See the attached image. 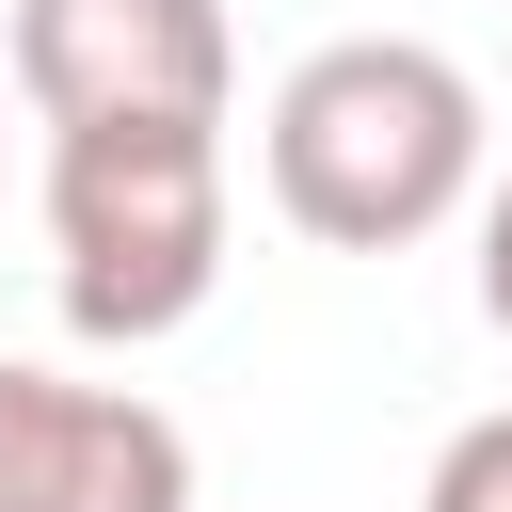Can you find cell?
<instances>
[{
    "label": "cell",
    "mask_w": 512,
    "mask_h": 512,
    "mask_svg": "<svg viewBox=\"0 0 512 512\" xmlns=\"http://www.w3.org/2000/svg\"><path fill=\"white\" fill-rule=\"evenodd\" d=\"M0 48L48 128H224L240 96L224 0H16Z\"/></svg>",
    "instance_id": "3"
},
{
    "label": "cell",
    "mask_w": 512,
    "mask_h": 512,
    "mask_svg": "<svg viewBox=\"0 0 512 512\" xmlns=\"http://www.w3.org/2000/svg\"><path fill=\"white\" fill-rule=\"evenodd\" d=\"M0 512H192V432L128 384L0 368Z\"/></svg>",
    "instance_id": "4"
},
{
    "label": "cell",
    "mask_w": 512,
    "mask_h": 512,
    "mask_svg": "<svg viewBox=\"0 0 512 512\" xmlns=\"http://www.w3.org/2000/svg\"><path fill=\"white\" fill-rule=\"evenodd\" d=\"M416 512H512V400H496V416H464V432L432 448Z\"/></svg>",
    "instance_id": "5"
},
{
    "label": "cell",
    "mask_w": 512,
    "mask_h": 512,
    "mask_svg": "<svg viewBox=\"0 0 512 512\" xmlns=\"http://www.w3.org/2000/svg\"><path fill=\"white\" fill-rule=\"evenodd\" d=\"M48 288L96 352L176 336L224 288V128H48Z\"/></svg>",
    "instance_id": "2"
},
{
    "label": "cell",
    "mask_w": 512,
    "mask_h": 512,
    "mask_svg": "<svg viewBox=\"0 0 512 512\" xmlns=\"http://www.w3.org/2000/svg\"><path fill=\"white\" fill-rule=\"evenodd\" d=\"M480 320H496V336H512V176H496V192H480Z\"/></svg>",
    "instance_id": "6"
},
{
    "label": "cell",
    "mask_w": 512,
    "mask_h": 512,
    "mask_svg": "<svg viewBox=\"0 0 512 512\" xmlns=\"http://www.w3.org/2000/svg\"><path fill=\"white\" fill-rule=\"evenodd\" d=\"M256 176L320 256H400L480 208V80L432 32H336L272 80Z\"/></svg>",
    "instance_id": "1"
}]
</instances>
